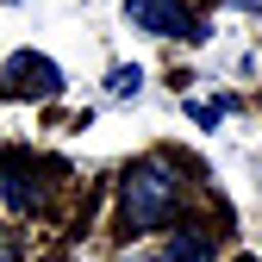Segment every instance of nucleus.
I'll list each match as a JSON object with an SVG mask.
<instances>
[{"label": "nucleus", "mask_w": 262, "mask_h": 262, "mask_svg": "<svg viewBox=\"0 0 262 262\" xmlns=\"http://www.w3.org/2000/svg\"><path fill=\"white\" fill-rule=\"evenodd\" d=\"M138 88H144V75H138V69H125V62L106 75V94H119V100H125V94H138Z\"/></svg>", "instance_id": "obj_5"}, {"label": "nucleus", "mask_w": 262, "mask_h": 262, "mask_svg": "<svg viewBox=\"0 0 262 262\" xmlns=\"http://www.w3.org/2000/svg\"><path fill=\"white\" fill-rule=\"evenodd\" d=\"M125 19L138 31H150V38H181V31L193 25V13L181 7V0H125ZM187 38H193V31H187Z\"/></svg>", "instance_id": "obj_3"}, {"label": "nucleus", "mask_w": 262, "mask_h": 262, "mask_svg": "<svg viewBox=\"0 0 262 262\" xmlns=\"http://www.w3.org/2000/svg\"><path fill=\"white\" fill-rule=\"evenodd\" d=\"M181 200V175L169 156H144L138 169L125 175V231H156V225H169Z\"/></svg>", "instance_id": "obj_1"}, {"label": "nucleus", "mask_w": 262, "mask_h": 262, "mask_svg": "<svg viewBox=\"0 0 262 262\" xmlns=\"http://www.w3.org/2000/svg\"><path fill=\"white\" fill-rule=\"evenodd\" d=\"M0 256H7V244H0Z\"/></svg>", "instance_id": "obj_6"}, {"label": "nucleus", "mask_w": 262, "mask_h": 262, "mask_svg": "<svg viewBox=\"0 0 262 262\" xmlns=\"http://www.w3.org/2000/svg\"><path fill=\"white\" fill-rule=\"evenodd\" d=\"M150 262H212V237L206 231H175Z\"/></svg>", "instance_id": "obj_4"}, {"label": "nucleus", "mask_w": 262, "mask_h": 262, "mask_svg": "<svg viewBox=\"0 0 262 262\" xmlns=\"http://www.w3.org/2000/svg\"><path fill=\"white\" fill-rule=\"evenodd\" d=\"M0 94L7 100H50V94H62V69L50 56H38V50H19L0 69Z\"/></svg>", "instance_id": "obj_2"}]
</instances>
